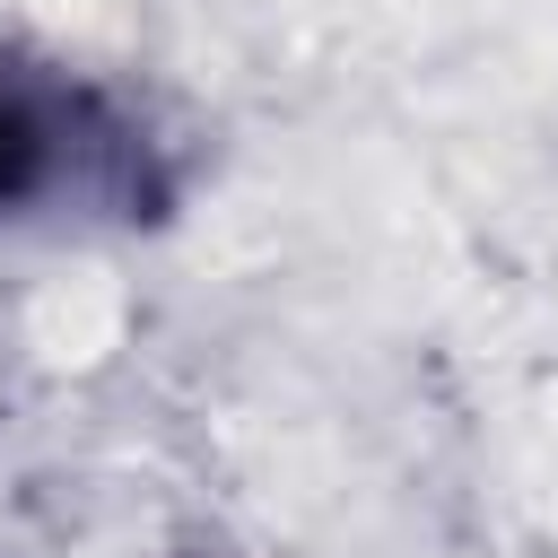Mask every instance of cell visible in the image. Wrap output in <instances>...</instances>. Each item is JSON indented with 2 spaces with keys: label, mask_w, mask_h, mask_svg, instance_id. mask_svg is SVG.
<instances>
[{
  "label": "cell",
  "mask_w": 558,
  "mask_h": 558,
  "mask_svg": "<svg viewBox=\"0 0 558 558\" xmlns=\"http://www.w3.org/2000/svg\"><path fill=\"white\" fill-rule=\"evenodd\" d=\"M35 209H105V218H157L166 166L157 140L78 70L0 44V218Z\"/></svg>",
  "instance_id": "6da1fadb"
}]
</instances>
